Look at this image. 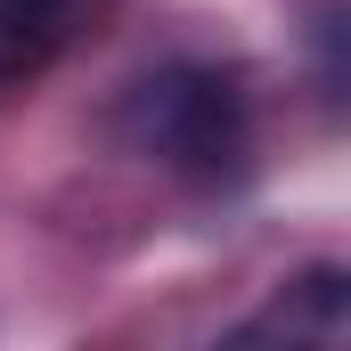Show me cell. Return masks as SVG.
I'll use <instances>...</instances> for the list:
<instances>
[{
	"mask_svg": "<svg viewBox=\"0 0 351 351\" xmlns=\"http://www.w3.org/2000/svg\"><path fill=\"white\" fill-rule=\"evenodd\" d=\"M123 139L188 180H229L245 164V90L213 66H164L123 98Z\"/></svg>",
	"mask_w": 351,
	"mask_h": 351,
	"instance_id": "cell-1",
	"label": "cell"
},
{
	"mask_svg": "<svg viewBox=\"0 0 351 351\" xmlns=\"http://www.w3.org/2000/svg\"><path fill=\"white\" fill-rule=\"evenodd\" d=\"M343 311H351V278H343L335 262H319V269H302V278L286 286L278 327H286V335H335V327H343Z\"/></svg>",
	"mask_w": 351,
	"mask_h": 351,
	"instance_id": "cell-2",
	"label": "cell"
},
{
	"mask_svg": "<svg viewBox=\"0 0 351 351\" xmlns=\"http://www.w3.org/2000/svg\"><path fill=\"white\" fill-rule=\"evenodd\" d=\"M66 16H74V0H0V41H8V58H33L41 41H58Z\"/></svg>",
	"mask_w": 351,
	"mask_h": 351,
	"instance_id": "cell-3",
	"label": "cell"
}]
</instances>
